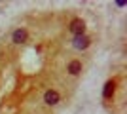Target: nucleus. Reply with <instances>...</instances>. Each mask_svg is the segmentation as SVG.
<instances>
[{"instance_id": "20e7f679", "label": "nucleus", "mask_w": 127, "mask_h": 114, "mask_svg": "<svg viewBox=\"0 0 127 114\" xmlns=\"http://www.w3.org/2000/svg\"><path fill=\"white\" fill-rule=\"evenodd\" d=\"M27 40V31L25 29H17L15 33L11 34V42L13 44H23Z\"/></svg>"}, {"instance_id": "423d86ee", "label": "nucleus", "mask_w": 127, "mask_h": 114, "mask_svg": "<svg viewBox=\"0 0 127 114\" xmlns=\"http://www.w3.org/2000/svg\"><path fill=\"white\" fill-rule=\"evenodd\" d=\"M68 72L72 76L80 74V72H82V63H80V61H70L68 63Z\"/></svg>"}, {"instance_id": "39448f33", "label": "nucleus", "mask_w": 127, "mask_h": 114, "mask_svg": "<svg viewBox=\"0 0 127 114\" xmlns=\"http://www.w3.org/2000/svg\"><path fill=\"white\" fill-rule=\"evenodd\" d=\"M114 89H116V82H114V80L106 82V84H104V89H102V97H104V99H110L112 95H114Z\"/></svg>"}, {"instance_id": "f03ea898", "label": "nucleus", "mask_w": 127, "mask_h": 114, "mask_svg": "<svg viewBox=\"0 0 127 114\" xmlns=\"http://www.w3.org/2000/svg\"><path fill=\"white\" fill-rule=\"evenodd\" d=\"M74 48L76 49H85V48H89V44H91V40L85 34H80V36H74Z\"/></svg>"}, {"instance_id": "f257e3e1", "label": "nucleus", "mask_w": 127, "mask_h": 114, "mask_svg": "<svg viewBox=\"0 0 127 114\" xmlns=\"http://www.w3.org/2000/svg\"><path fill=\"white\" fill-rule=\"evenodd\" d=\"M70 33L74 34V36L84 34L85 33V23H84V19H72V23H70Z\"/></svg>"}, {"instance_id": "7ed1b4c3", "label": "nucleus", "mask_w": 127, "mask_h": 114, "mask_svg": "<svg viewBox=\"0 0 127 114\" xmlns=\"http://www.w3.org/2000/svg\"><path fill=\"white\" fill-rule=\"evenodd\" d=\"M59 93L55 91V89H48V91L44 93V103L46 105H57L59 103Z\"/></svg>"}]
</instances>
